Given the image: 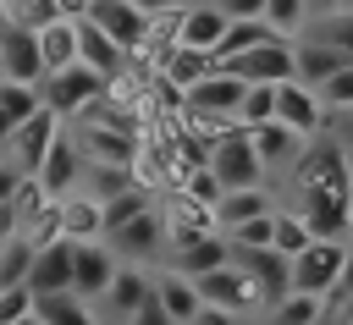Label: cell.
Instances as JSON below:
<instances>
[{
    "label": "cell",
    "instance_id": "obj_1",
    "mask_svg": "<svg viewBox=\"0 0 353 325\" xmlns=\"http://www.w3.org/2000/svg\"><path fill=\"white\" fill-rule=\"evenodd\" d=\"M210 171L221 176V187L226 193H237V187H265V160H259V149H254V132L248 127H226L215 143H210Z\"/></svg>",
    "mask_w": 353,
    "mask_h": 325
},
{
    "label": "cell",
    "instance_id": "obj_2",
    "mask_svg": "<svg viewBox=\"0 0 353 325\" xmlns=\"http://www.w3.org/2000/svg\"><path fill=\"white\" fill-rule=\"evenodd\" d=\"M105 242L116 248V259H121V264H143V270L165 264V248H171V226H165V209H160V204H149L138 220H127V226H121V231H110Z\"/></svg>",
    "mask_w": 353,
    "mask_h": 325
},
{
    "label": "cell",
    "instance_id": "obj_3",
    "mask_svg": "<svg viewBox=\"0 0 353 325\" xmlns=\"http://www.w3.org/2000/svg\"><path fill=\"white\" fill-rule=\"evenodd\" d=\"M105 94H110V83H105L94 66H83V61L44 77V105H50L61 121H77V116H83L94 99H105Z\"/></svg>",
    "mask_w": 353,
    "mask_h": 325
},
{
    "label": "cell",
    "instance_id": "obj_4",
    "mask_svg": "<svg viewBox=\"0 0 353 325\" xmlns=\"http://www.w3.org/2000/svg\"><path fill=\"white\" fill-rule=\"evenodd\" d=\"M221 72H232L243 83H292L298 77V44L292 39H270L259 50H243V55L221 61Z\"/></svg>",
    "mask_w": 353,
    "mask_h": 325
},
{
    "label": "cell",
    "instance_id": "obj_5",
    "mask_svg": "<svg viewBox=\"0 0 353 325\" xmlns=\"http://www.w3.org/2000/svg\"><path fill=\"white\" fill-rule=\"evenodd\" d=\"M276 121L292 127V132L309 138V143L331 132V110H325V99H320L309 83H298V77H292V83H276Z\"/></svg>",
    "mask_w": 353,
    "mask_h": 325
},
{
    "label": "cell",
    "instance_id": "obj_6",
    "mask_svg": "<svg viewBox=\"0 0 353 325\" xmlns=\"http://www.w3.org/2000/svg\"><path fill=\"white\" fill-rule=\"evenodd\" d=\"M342 259H347V242L314 237V242L292 259V292H303V297H331V286H336V275H342Z\"/></svg>",
    "mask_w": 353,
    "mask_h": 325
},
{
    "label": "cell",
    "instance_id": "obj_7",
    "mask_svg": "<svg viewBox=\"0 0 353 325\" xmlns=\"http://www.w3.org/2000/svg\"><path fill=\"white\" fill-rule=\"evenodd\" d=\"M61 127H66V121H61L50 105H44V110H33V116L6 138V160H11L22 176H39V165H44V154H50V143L61 138Z\"/></svg>",
    "mask_w": 353,
    "mask_h": 325
},
{
    "label": "cell",
    "instance_id": "obj_8",
    "mask_svg": "<svg viewBox=\"0 0 353 325\" xmlns=\"http://www.w3.org/2000/svg\"><path fill=\"white\" fill-rule=\"evenodd\" d=\"M292 209L309 220L314 237H331V242H347L353 237V204H347L342 187H303Z\"/></svg>",
    "mask_w": 353,
    "mask_h": 325
},
{
    "label": "cell",
    "instance_id": "obj_9",
    "mask_svg": "<svg viewBox=\"0 0 353 325\" xmlns=\"http://www.w3.org/2000/svg\"><path fill=\"white\" fill-rule=\"evenodd\" d=\"M199 297L210 303V308H226V314H237V319H248V314H265V297H259V286L237 270V264H221V270H210V275H199Z\"/></svg>",
    "mask_w": 353,
    "mask_h": 325
},
{
    "label": "cell",
    "instance_id": "obj_10",
    "mask_svg": "<svg viewBox=\"0 0 353 325\" xmlns=\"http://www.w3.org/2000/svg\"><path fill=\"white\" fill-rule=\"evenodd\" d=\"M243 94H248V83L215 66L204 83H193V88L182 94V116H215V121H237V105H243Z\"/></svg>",
    "mask_w": 353,
    "mask_h": 325
},
{
    "label": "cell",
    "instance_id": "obj_11",
    "mask_svg": "<svg viewBox=\"0 0 353 325\" xmlns=\"http://www.w3.org/2000/svg\"><path fill=\"white\" fill-rule=\"evenodd\" d=\"M232 264L259 286L265 308H270V303H281V297L292 292V259H287V253H276V248H237V242H232Z\"/></svg>",
    "mask_w": 353,
    "mask_h": 325
},
{
    "label": "cell",
    "instance_id": "obj_12",
    "mask_svg": "<svg viewBox=\"0 0 353 325\" xmlns=\"http://www.w3.org/2000/svg\"><path fill=\"white\" fill-rule=\"evenodd\" d=\"M149 297H154L149 270H143V264H121V270H116V281L105 286V297L94 303V314H99V325H127Z\"/></svg>",
    "mask_w": 353,
    "mask_h": 325
},
{
    "label": "cell",
    "instance_id": "obj_13",
    "mask_svg": "<svg viewBox=\"0 0 353 325\" xmlns=\"http://www.w3.org/2000/svg\"><path fill=\"white\" fill-rule=\"evenodd\" d=\"M88 22L99 28V33H110L127 55H143V44H149V11L143 6H132V0H94L88 6Z\"/></svg>",
    "mask_w": 353,
    "mask_h": 325
},
{
    "label": "cell",
    "instance_id": "obj_14",
    "mask_svg": "<svg viewBox=\"0 0 353 325\" xmlns=\"http://www.w3.org/2000/svg\"><path fill=\"white\" fill-rule=\"evenodd\" d=\"M83 176H88V160H83V143H77V132H72V121H66V127H61V138L50 143L44 165H39V182H44L55 198H66V193H77V187H83Z\"/></svg>",
    "mask_w": 353,
    "mask_h": 325
},
{
    "label": "cell",
    "instance_id": "obj_15",
    "mask_svg": "<svg viewBox=\"0 0 353 325\" xmlns=\"http://www.w3.org/2000/svg\"><path fill=\"white\" fill-rule=\"evenodd\" d=\"M77 61H83V66H94L105 83H121V77L138 66V55H127V50H121L110 33H99L88 17L77 22Z\"/></svg>",
    "mask_w": 353,
    "mask_h": 325
},
{
    "label": "cell",
    "instance_id": "obj_16",
    "mask_svg": "<svg viewBox=\"0 0 353 325\" xmlns=\"http://www.w3.org/2000/svg\"><path fill=\"white\" fill-rule=\"evenodd\" d=\"M165 264L199 281V275H210V270H221V264H232V242H226V231H204V237H182V242H171V248H165Z\"/></svg>",
    "mask_w": 353,
    "mask_h": 325
},
{
    "label": "cell",
    "instance_id": "obj_17",
    "mask_svg": "<svg viewBox=\"0 0 353 325\" xmlns=\"http://www.w3.org/2000/svg\"><path fill=\"white\" fill-rule=\"evenodd\" d=\"M116 270H121V259H116V248H110V242H77L72 292H77V297H88V303H99V297H105V286L116 281Z\"/></svg>",
    "mask_w": 353,
    "mask_h": 325
},
{
    "label": "cell",
    "instance_id": "obj_18",
    "mask_svg": "<svg viewBox=\"0 0 353 325\" xmlns=\"http://www.w3.org/2000/svg\"><path fill=\"white\" fill-rule=\"evenodd\" d=\"M0 55H6V77H11V83H39V88H44L50 66H44L39 33H28V28H11V22H0Z\"/></svg>",
    "mask_w": 353,
    "mask_h": 325
},
{
    "label": "cell",
    "instance_id": "obj_19",
    "mask_svg": "<svg viewBox=\"0 0 353 325\" xmlns=\"http://www.w3.org/2000/svg\"><path fill=\"white\" fill-rule=\"evenodd\" d=\"M226 28H232V17L221 11V0H193L182 17H176V44H188V50H221V39H226Z\"/></svg>",
    "mask_w": 353,
    "mask_h": 325
},
{
    "label": "cell",
    "instance_id": "obj_20",
    "mask_svg": "<svg viewBox=\"0 0 353 325\" xmlns=\"http://www.w3.org/2000/svg\"><path fill=\"white\" fill-rule=\"evenodd\" d=\"M61 237L66 242H105V204L88 187L61 198Z\"/></svg>",
    "mask_w": 353,
    "mask_h": 325
},
{
    "label": "cell",
    "instance_id": "obj_21",
    "mask_svg": "<svg viewBox=\"0 0 353 325\" xmlns=\"http://www.w3.org/2000/svg\"><path fill=\"white\" fill-rule=\"evenodd\" d=\"M72 264H77V242L55 237V242H44V248H39L28 286H33L39 297H50V292H72Z\"/></svg>",
    "mask_w": 353,
    "mask_h": 325
},
{
    "label": "cell",
    "instance_id": "obj_22",
    "mask_svg": "<svg viewBox=\"0 0 353 325\" xmlns=\"http://www.w3.org/2000/svg\"><path fill=\"white\" fill-rule=\"evenodd\" d=\"M149 281H154V297L165 303V314L182 325V319H193L199 308H204V297H199V281L193 275H182V270H171V264H154L149 270Z\"/></svg>",
    "mask_w": 353,
    "mask_h": 325
},
{
    "label": "cell",
    "instance_id": "obj_23",
    "mask_svg": "<svg viewBox=\"0 0 353 325\" xmlns=\"http://www.w3.org/2000/svg\"><path fill=\"white\" fill-rule=\"evenodd\" d=\"M254 149H259L265 171H292V165L303 160L309 138H298V132H292V127H281V121H265V127H254Z\"/></svg>",
    "mask_w": 353,
    "mask_h": 325
},
{
    "label": "cell",
    "instance_id": "obj_24",
    "mask_svg": "<svg viewBox=\"0 0 353 325\" xmlns=\"http://www.w3.org/2000/svg\"><path fill=\"white\" fill-rule=\"evenodd\" d=\"M210 72H215V55H210V50H188V44H176V50L154 66V77H160V83H171L176 94H188V88H193V83H204Z\"/></svg>",
    "mask_w": 353,
    "mask_h": 325
},
{
    "label": "cell",
    "instance_id": "obj_25",
    "mask_svg": "<svg viewBox=\"0 0 353 325\" xmlns=\"http://www.w3.org/2000/svg\"><path fill=\"white\" fill-rule=\"evenodd\" d=\"M276 209L281 204L270 198V187H237V193H226L215 204V220H221V231H237V226H248L259 215H276Z\"/></svg>",
    "mask_w": 353,
    "mask_h": 325
},
{
    "label": "cell",
    "instance_id": "obj_26",
    "mask_svg": "<svg viewBox=\"0 0 353 325\" xmlns=\"http://www.w3.org/2000/svg\"><path fill=\"white\" fill-rule=\"evenodd\" d=\"M298 39H314V44H325V50H336V55L353 61V6H342V11H314Z\"/></svg>",
    "mask_w": 353,
    "mask_h": 325
},
{
    "label": "cell",
    "instance_id": "obj_27",
    "mask_svg": "<svg viewBox=\"0 0 353 325\" xmlns=\"http://www.w3.org/2000/svg\"><path fill=\"white\" fill-rule=\"evenodd\" d=\"M39 248H44V242H33L28 231H6V237H0V286H28Z\"/></svg>",
    "mask_w": 353,
    "mask_h": 325
},
{
    "label": "cell",
    "instance_id": "obj_28",
    "mask_svg": "<svg viewBox=\"0 0 353 325\" xmlns=\"http://www.w3.org/2000/svg\"><path fill=\"white\" fill-rule=\"evenodd\" d=\"M77 22L83 17H61L39 33V50H44V66L61 72V66H77Z\"/></svg>",
    "mask_w": 353,
    "mask_h": 325
},
{
    "label": "cell",
    "instance_id": "obj_29",
    "mask_svg": "<svg viewBox=\"0 0 353 325\" xmlns=\"http://www.w3.org/2000/svg\"><path fill=\"white\" fill-rule=\"evenodd\" d=\"M292 44H298V83H309V88H320L325 77H336L347 66V55H336V50H325L314 39H292Z\"/></svg>",
    "mask_w": 353,
    "mask_h": 325
},
{
    "label": "cell",
    "instance_id": "obj_30",
    "mask_svg": "<svg viewBox=\"0 0 353 325\" xmlns=\"http://www.w3.org/2000/svg\"><path fill=\"white\" fill-rule=\"evenodd\" d=\"M270 39H281L265 17H248V22H232L226 28V39H221V50H215V66L221 61H232V55H243V50H259V44H270Z\"/></svg>",
    "mask_w": 353,
    "mask_h": 325
},
{
    "label": "cell",
    "instance_id": "obj_31",
    "mask_svg": "<svg viewBox=\"0 0 353 325\" xmlns=\"http://www.w3.org/2000/svg\"><path fill=\"white\" fill-rule=\"evenodd\" d=\"M39 314H44V325H99L94 303L77 297V292H50V297H39Z\"/></svg>",
    "mask_w": 353,
    "mask_h": 325
},
{
    "label": "cell",
    "instance_id": "obj_32",
    "mask_svg": "<svg viewBox=\"0 0 353 325\" xmlns=\"http://www.w3.org/2000/svg\"><path fill=\"white\" fill-rule=\"evenodd\" d=\"M325 308V297H303V292H287L281 303L265 308V325H314Z\"/></svg>",
    "mask_w": 353,
    "mask_h": 325
},
{
    "label": "cell",
    "instance_id": "obj_33",
    "mask_svg": "<svg viewBox=\"0 0 353 325\" xmlns=\"http://www.w3.org/2000/svg\"><path fill=\"white\" fill-rule=\"evenodd\" d=\"M265 121H276V83H248V94H243V105H237V127H265Z\"/></svg>",
    "mask_w": 353,
    "mask_h": 325
},
{
    "label": "cell",
    "instance_id": "obj_34",
    "mask_svg": "<svg viewBox=\"0 0 353 325\" xmlns=\"http://www.w3.org/2000/svg\"><path fill=\"white\" fill-rule=\"evenodd\" d=\"M6 22L11 28H28V33H44L50 22H61V0H11L6 6Z\"/></svg>",
    "mask_w": 353,
    "mask_h": 325
},
{
    "label": "cell",
    "instance_id": "obj_35",
    "mask_svg": "<svg viewBox=\"0 0 353 325\" xmlns=\"http://www.w3.org/2000/svg\"><path fill=\"white\" fill-rule=\"evenodd\" d=\"M314 242V231H309V220L298 215V209H276V253H287V259H298L303 248Z\"/></svg>",
    "mask_w": 353,
    "mask_h": 325
},
{
    "label": "cell",
    "instance_id": "obj_36",
    "mask_svg": "<svg viewBox=\"0 0 353 325\" xmlns=\"http://www.w3.org/2000/svg\"><path fill=\"white\" fill-rule=\"evenodd\" d=\"M265 22H270L281 39H298L303 22H309V0H265Z\"/></svg>",
    "mask_w": 353,
    "mask_h": 325
},
{
    "label": "cell",
    "instance_id": "obj_37",
    "mask_svg": "<svg viewBox=\"0 0 353 325\" xmlns=\"http://www.w3.org/2000/svg\"><path fill=\"white\" fill-rule=\"evenodd\" d=\"M226 242H237V248H276V215H259V220L226 231Z\"/></svg>",
    "mask_w": 353,
    "mask_h": 325
},
{
    "label": "cell",
    "instance_id": "obj_38",
    "mask_svg": "<svg viewBox=\"0 0 353 325\" xmlns=\"http://www.w3.org/2000/svg\"><path fill=\"white\" fill-rule=\"evenodd\" d=\"M33 308H39V292H33V286H0V325L22 319V314H33Z\"/></svg>",
    "mask_w": 353,
    "mask_h": 325
},
{
    "label": "cell",
    "instance_id": "obj_39",
    "mask_svg": "<svg viewBox=\"0 0 353 325\" xmlns=\"http://www.w3.org/2000/svg\"><path fill=\"white\" fill-rule=\"evenodd\" d=\"M314 94L325 99V110H347V105H353V61H347V66H342L336 77H325V83H320Z\"/></svg>",
    "mask_w": 353,
    "mask_h": 325
},
{
    "label": "cell",
    "instance_id": "obj_40",
    "mask_svg": "<svg viewBox=\"0 0 353 325\" xmlns=\"http://www.w3.org/2000/svg\"><path fill=\"white\" fill-rule=\"evenodd\" d=\"M182 193H188V198H199V204H210V209L226 198V187H221V176H215V171H193V176L182 182Z\"/></svg>",
    "mask_w": 353,
    "mask_h": 325
},
{
    "label": "cell",
    "instance_id": "obj_41",
    "mask_svg": "<svg viewBox=\"0 0 353 325\" xmlns=\"http://www.w3.org/2000/svg\"><path fill=\"white\" fill-rule=\"evenodd\" d=\"M331 308H347L353 303V242H347V259H342V275H336V286H331V297H325Z\"/></svg>",
    "mask_w": 353,
    "mask_h": 325
},
{
    "label": "cell",
    "instance_id": "obj_42",
    "mask_svg": "<svg viewBox=\"0 0 353 325\" xmlns=\"http://www.w3.org/2000/svg\"><path fill=\"white\" fill-rule=\"evenodd\" d=\"M127 325H176V319L165 314V303H160V297H149V303H143V308H138Z\"/></svg>",
    "mask_w": 353,
    "mask_h": 325
},
{
    "label": "cell",
    "instance_id": "obj_43",
    "mask_svg": "<svg viewBox=\"0 0 353 325\" xmlns=\"http://www.w3.org/2000/svg\"><path fill=\"white\" fill-rule=\"evenodd\" d=\"M331 138L353 154V105H347V110H331Z\"/></svg>",
    "mask_w": 353,
    "mask_h": 325
},
{
    "label": "cell",
    "instance_id": "obj_44",
    "mask_svg": "<svg viewBox=\"0 0 353 325\" xmlns=\"http://www.w3.org/2000/svg\"><path fill=\"white\" fill-rule=\"evenodd\" d=\"M221 11L232 22H248V17H265V0H221Z\"/></svg>",
    "mask_w": 353,
    "mask_h": 325
},
{
    "label": "cell",
    "instance_id": "obj_45",
    "mask_svg": "<svg viewBox=\"0 0 353 325\" xmlns=\"http://www.w3.org/2000/svg\"><path fill=\"white\" fill-rule=\"evenodd\" d=\"M17 187H22V171H17L11 160H6V165H0V209H6L11 198H17Z\"/></svg>",
    "mask_w": 353,
    "mask_h": 325
},
{
    "label": "cell",
    "instance_id": "obj_46",
    "mask_svg": "<svg viewBox=\"0 0 353 325\" xmlns=\"http://www.w3.org/2000/svg\"><path fill=\"white\" fill-rule=\"evenodd\" d=\"M182 325H237V314H226V308H210V303H204V308H199L193 319H182Z\"/></svg>",
    "mask_w": 353,
    "mask_h": 325
},
{
    "label": "cell",
    "instance_id": "obj_47",
    "mask_svg": "<svg viewBox=\"0 0 353 325\" xmlns=\"http://www.w3.org/2000/svg\"><path fill=\"white\" fill-rule=\"evenodd\" d=\"M132 6H143L149 17H165V11H188L193 0H132Z\"/></svg>",
    "mask_w": 353,
    "mask_h": 325
},
{
    "label": "cell",
    "instance_id": "obj_48",
    "mask_svg": "<svg viewBox=\"0 0 353 325\" xmlns=\"http://www.w3.org/2000/svg\"><path fill=\"white\" fill-rule=\"evenodd\" d=\"M314 325H353V319H347V314H342V308H331V303H325V308H320V319H314Z\"/></svg>",
    "mask_w": 353,
    "mask_h": 325
},
{
    "label": "cell",
    "instance_id": "obj_49",
    "mask_svg": "<svg viewBox=\"0 0 353 325\" xmlns=\"http://www.w3.org/2000/svg\"><path fill=\"white\" fill-rule=\"evenodd\" d=\"M342 6H353V0H309V17L314 11H342Z\"/></svg>",
    "mask_w": 353,
    "mask_h": 325
},
{
    "label": "cell",
    "instance_id": "obj_50",
    "mask_svg": "<svg viewBox=\"0 0 353 325\" xmlns=\"http://www.w3.org/2000/svg\"><path fill=\"white\" fill-rule=\"evenodd\" d=\"M11 132H17V121H11V116H6V105H0V149H6V138H11Z\"/></svg>",
    "mask_w": 353,
    "mask_h": 325
},
{
    "label": "cell",
    "instance_id": "obj_51",
    "mask_svg": "<svg viewBox=\"0 0 353 325\" xmlns=\"http://www.w3.org/2000/svg\"><path fill=\"white\" fill-rule=\"evenodd\" d=\"M11 325H44V314L33 308V314H22V319H11Z\"/></svg>",
    "mask_w": 353,
    "mask_h": 325
},
{
    "label": "cell",
    "instance_id": "obj_52",
    "mask_svg": "<svg viewBox=\"0 0 353 325\" xmlns=\"http://www.w3.org/2000/svg\"><path fill=\"white\" fill-rule=\"evenodd\" d=\"M347 204H353V154H347Z\"/></svg>",
    "mask_w": 353,
    "mask_h": 325
},
{
    "label": "cell",
    "instance_id": "obj_53",
    "mask_svg": "<svg viewBox=\"0 0 353 325\" xmlns=\"http://www.w3.org/2000/svg\"><path fill=\"white\" fill-rule=\"evenodd\" d=\"M0 83H6V55H0Z\"/></svg>",
    "mask_w": 353,
    "mask_h": 325
},
{
    "label": "cell",
    "instance_id": "obj_54",
    "mask_svg": "<svg viewBox=\"0 0 353 325\" xmlns=\"http://www.w3.org/2000/svg\"><path fill=\"white\" fill-rule=\"evenodd\" d=\"M342 314H347V319H353V303H347V308H342Z\"/></svg>",
    "mask_w": 353,
    "mask_h": 325
},
{
    "label": "cell",
    "instance_id": "obj_55",
    "mask_svg": "<svg viewBox=\"0 0 353 325\" xmlns=\"http://www.w3.org/2000/svg\"><path fill=\"white\" fill-rule=\"evenodd\" d=\"M0 165H6V149H0Z\"/></svg>",
    "mask_w": 353,
    "mask_h": 325
},
{
    "label": "cell",
    "instance_id": "obj_56",
    "mask_svg": "<svg viewBox=\"0 0 353 325\" xmlns=\"http://www.w3.org/2000/svg\"><path fill=\"white\" fill-rule=\"evenodd\" d=\"M0 6H11V0H0Z\"/></svg>",
    "mask_w": 353,
    "mask_h": 325
}]
</instances>
